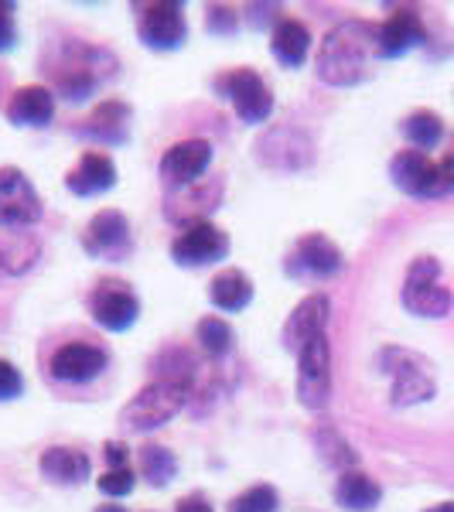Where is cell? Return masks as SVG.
I'll return each mask as SVG.
<instances>
[{
	"label": "cell",
	"mask_w": 454,
	"mask_h": 512,
	"mask_svg": "<svg viewBox=\"0 0 454 512\" xmlns=\"http://www.w3.org/2000/svg\"><path fill=\"white\" fill-rule=\"evenodd\" d=\"M96 512H127V509H123V506H99Z\"/></svg>",
	"instance_id": "60d3db41"
},
{
	"label": "cell",
	"mask_w": 454,
	"mask_h": 512,
	"mask_svg": "<svg viewBox=\"0 0 454 512\" xmlns=\"http://www.w3.org/2000/svg\"><path fill=\"white\" fill-rule=\"evenodd\" d=\"M185 400H188V386L168 383V379H154V383H147L144 390L120 410V427L134 434L158 431V427H164L181 407H185Z\"/></svg>",
	"instance_id": "277c9868"
},
{
	"label": "cell",
	"mask_w": 454,
	"mask_h": 512,
	"mask_svg": "<svg viewBox=\"0 0 454 512\" xmlns=\"http://www.w3.org/2000/svg\"><path fill=\"white\" fill-rule=\"evenodd\" d=\"M178 512H212V506L202 492H192V495H185V499H178Z\"/></svg>",
	"instance_id": "f35d334b"
},
{
	"label": "cell",
	"mask_w": 454,
	"mask_h": 512,
	"mask_svg": "<svg viewBox=\"0 0 454 512\" xmlns=\"http://www.w3.org/2000/svg\"><path fill=\"white\" fill-rule=\"evenodd\" d=\"M219 198H222L219 181H195V185H188V188L168 192V209H164V216L185 229V226H192V222H205V216H209L212 209H219Z\"/></svg>",
	"instance_id": "ffe728a7"
},
{
	"label": "cell",
	"mask_w": 454,
	"mask_h": 512,
	"mask_svg": "<svg viewBox=\"0 0 454 512\" xmlns=\"http://www.w3.org/2000/svg\"><path fill=\"white\" fill-rule=\"evenodd\" d=\"M113 76H117V59H113L110 52L79 45V48H72L59 62V69H55V89H59V96H65L69 103H86V99Z\"/></svg>",
	"instance_id": "7a4b0ae2"
},
{
	"label": "cell",
	"mask_w": 454,
	"mask_h": 512,
	"mask_svg": "<svg viewBox=\"0 0 454 512\" xmlns=\"http://www.w3.org/2000/svg\"><path fill=\"white\" fill-rule=\"evenodd\" d=\"M41 243L24 229H0V280L21 277L35 267Z\"/></svg>",
	"instance_id": "cb8c5ba5"
},
{
	"label": "cell",
	"mask_w": 454,
	"mask_h": 512,
	"mask_svg": "<svg viewBox=\"0 0 454 512\" xmlns=\"http://www.w3.org/2000/svg\"><path fill=\"white\" fill-rule=\"evenodd\" d=\"M448 158H454V140H451V151H448Z\"/></svg>",
	"instance_id": "b9f144b4"
},
{
	"label": "cell",
	"mask_w": 454,
	"mask_h": 512,
	"mask_svg": "<svg viewBox=\"0 0 454 512\" xmlns=\"http://www.w3.org/2000/svg\"><path fill=\"white\" fill-rule=\"evenodd\" d=\"M18 41V24H14V4L0 0V55L11 52Z\"/></svg>",
	"instance_id": "8d00e7d4"
},
{
	"label": "cell",
	"mask_w": 454,
	"mask_h": 512,
	"mask_svg": "<svg viewBox=\"0 0 454 512\" xmlns=\"http://www.w3.org/2000/svg\"><path fill=\"white\" fill-rule=\"evenodd\" d=\"M205 24H209L212 35H233V31L239 28V14L233 11V7L219 4V7H209V18H205Z\"/></svg>",
	"instance_id": "d590c367"
},
{
	"label": "cell",
	"mask_w": 454,
	"mask_h": 512,
	"mask_svg": "<svg viewBox=\"0 0 454 512\" xmlns=\"http://www.w3.org/2000/svg\"><path fill=\"white\" fill-rule=\"evenodd\" d=\"M212 164V144L202 137H188L178 140L164 151L158 175L168 185V192H178V188H188L195 181H202V175L209 171Z\"/></svg>",
	"instance_id": "5bb4252c"
},
{
	"label": "cell",
	"mask_w": 454,
	"mask_h": 512,
	"mask_svg": "<svg viewBox=\"0 0 454 512\" xmlns=\"http://www.w3.org/2000/svg\"><path fill=\"white\" fill-rule=\"evenodd\" d=\"M403 137L410 140V147L414 151H434L437 144L444 140V123L441 117H437L434 110H417V113H410L407 120H403Z\"/></svg>",
	"instance_id": "f546056e"
},
{
	"label": "cell",
	"mask_w": 454,
	"mask_h": 512,
	"mask_svg": "<svg viewBox=\"0 0 454 512\" xmlns=\"http://www.w3.org/2000/svg\"><path fill=\"white\" fill-rule=\"evenodd\" d=\"M277 506L280 495L274 485H253V489H246L229 502V512H277Z\"/></svg>",
	"instance_id": "d6a6232c"
},
{
	"label": "cell",
	"mask_w": 454,
	"mask_h": 512,
	"mask_svg": "<svg viewBox=\"0 0 454 512\" xmlns=\"http://www.w3.org/2000/svg\"><path fill=\"white\" fill-rule=\"evenodd\" d=\"M96 485H99V492L110 495V499H123V495H130L137 485L134 468H106Z\"/></svg>",
	"instance_id": "836d02e7"
},
{
	"label": "cell",
	"mask_w": 454,
	"mask_h": 512,
	"mask_svg": "<svg viewBox=\"0 0 454 512\" xmlns=\"http://www.w3.org/2000/svg\"><path fill=\"white\" fill-rule=\"evenodd\" d=\"M379 59V28L369 21H342L318 48V79L328 86H359L369 79V65Z\"/></svg>",
	"instance_id": "6da1fadb"
},
{
	"label": "cell",
	"mask_w": 454,
	"mask_h": 512,
	"mask_svg": "<svg viewBox=\"0 0 454 512\" xmlns=\"http://www.w3.org/2000/svg\"><path fill=\"white\" fill-rule=\"evenodd\" d=\"M297 400L308 410H325L332 400V345L318 335L297 352Z\"/></svg>",
	"instance_id": "ba28073f"
},
{
	"label": "cell",
	"mask_w": 454,
	"mask_h": 512,
	"mask_svg": "<svg viewBox=\"0 0 454 512\" xmlns=\"http://www.w3.org/2000/svg\"><path fill=\"white\" fill-rule=\"evenodd\" d=\"M342 250L325 233H308L284 256V270L291 280H328L342 270Z\"/></svg>",
	"instance_id": "8fae6325"
},
{
	"label": "cell",
	"mask_w": 454,
	"mask_h": 512,
	"mask_svg": "<svg viewBox=\"0 0 454 512\" xmlns=\"http://www.w3.org/2000/svg\"><path fill=\"white\" fill-rule=\"evenodd\" d=\"M379 373L390 376V403L393 407H414V403H427L437 393L434 373L427 359L407 349H383L376 359Z\"/></svg>",
	"instance_id": "3957f363"
},
{
	"label": "cell",
	"mask_w": 454,
	"mask_h": 512,
	"mask_svg": "<svg viewBox=\"0 0 454 512\" xmlns=\"http://www.w3.org/2000/svg\"><path fill=\"white\" fill-rule=\"evenodd\" d=\"M328 311H332V301H328L325 294L304 297V301L291 311V318H287V325H284V345H287V352L297 355L308 342H315L318 335H325Z\"/></svg>",
	"instance_id": "d6986e66"
},
{
	"label": "cell",
	"mask_w": 454,
	"mask_h": 512,
	"mask_svg": "<svg viewBox=\"0 0 454 512\" xmlns=\"http://www.w3.org/2000/svg\"><path fill=\"white\" fill-rule=\"evenodd\" d=\"M4 117L14 127H48L55 117V93L48 86H21L7 99Z\"/></svg>",
	"instance_id": "603a6c76"
},
{
	"label": "cell",
	"mask_w": 454,
	"mask_h": 512,
	"mask_svg": "<svg viewBox=\"0 0 454 512\" xmlns=\"http://www.w3.org/2000/svg\"><path fill=\"white\" fill-rule=\"evenodd\" d=\"M82 250L93 260L106 263H123L134 253V236H130V222L117 209H103L89 219V226L82 229Z\"/></svg>",
	"instance_id": "30bf717a"
},
{
	"label": "cell",
	"mask_w": 454,
	"mask_h": 512,
	"mask_svg": "<svg viewBox=\"0 0 454 512\" xmlns=\"http://www.w3.org/2000/svg\"><path fill=\"white\" fill-rule=\"evenodd\" d=\"M318 448H321V458L328 461V465H335V468H342V472H352L356 468V451L349 448V444L338 437L332 427H325V431H318Z\"/></svg>",
	"instance_id": "1f68e13d"
},
{
	"label": "cell",
	"mask_w": 454,
	"mask_h": 512,
	"mask_svg": "<svg viewBox=\"0 0 454 512\" xmlns=\"http://www.w3.org/2000/svg\"><path fill=\"white\" fill-rule=\"evenodd\" d=\"M103 458H106V468H130L127 444H120V441H106Z\"/></svg>",
	"instance_id": "74e56055"
},
{
	"label": "cell",
	"mask_w": 454,
	"mask_h": 512,
	"mask_svg": "<svg viewBox=\"0 0 454 512\" xmlns=\"http://www.w3.org/2000/svg\"><path fill=\"white\" fill-rule=\"evenodd\" d=\"M106 366H110L106 349H99L93 342H65L62 349H55L52 362H48V373H52V379H59V383L82 386L103 376Z\"/></svg>",
	"instance_id": "e0dca14e"
},
{
	"label": "cell",
	"mask_w": 454,
	"mask_h": 512,
	"mask_svg": "<svg viewBox=\"0 0 454 512\" xmlns=\"http://www.w3.org/2000/svg\"><path fill=\"white\" fill-rule=\"evenodd\" d=\"M45 212L38 188L21 168H0V229H28Z\"/></svg>",
	"instance_id": "9c48e42d"
},
{
	"label": "cell",
	"mask_w": 454,
	"mask_h": 512,
	"mask_svg": "<svg viewBox=\"0 0 454 512\" xmlns=\"http://www.w3.org/2000/svg\"><path fill=\"white\" fill-rule=\"evenodd\" d=\"M383 499V489L369 478L366 472L352 468V472H342L335 482V502L349 512H373Z\"/></svg>",
	"instance_id": "4316f807"
},
{
	"label": "cell",
	"mask_w": 454,
	"mask_h": 512,
	"mask_svg": "<svg viewBox=\"0 0 454 512\" xmlns=\"http://www.w3.org/2000/svg\"><path fill=\"white\" fill-rule=\"evenodd\" d=\"M427 512H454V502H444V506H434V509H427Z\"/></svg>",
	"instance_id": "ab89813d"
},
{
	"label": "cell",
	"mask_w": 454,
	"mask_h": 512,
	"mask_svg": "<svg viewBox=\"0 0 454 512\" xmlns=\"http://www.w3.org/2000/svg\"><path fill=\"white\" fill-rule=\"evenodd\" d=\"M113 185H117V164L103 151H86L76 168L65 175V188L79 198L103 195V192H110Z\"/></svg>",
	"instance_id": "44dd1931"
},
{
	"label": "cell",
	"mask_w": 454,
	"mask_h": 512,
	"mask_svg": "<svg viewBox=\"0 0 454 512\" xmlns=\"http://www.w3.org/2000/svg\"><path fill=\"white\" fill-rule=\"evenodd\" d=\"M89 315L103 332H127L140 318V297L127 280H99L89 294Z\"/></svg>",
	"instance_id": "7c38bea8"
},
{
	"label": "cell",
	"mask_w": 454,
	"mask_h": 512,
	"mask_svg": "<svg viewBox=\"0 0 454 512\" xmlns=\"http://www.w3.org/2000/svg\"><path fill=\"white\" fill-rule=\"evenodd\" d=\"M21 393H24V379L18 373V366L7 362V359H0V403L18 400Z\"/></svg>",
	"instance_id": "e575fe53"
},
{
	"label": "cell",
	"mask_w": 454,
	"mask_h": 512,
	"mask_svg": "<svg viewBox=\"0 0 454 512\" xmlns=\"http://www.w3.org/2000/svg\"><path fill=\"white\" fill-rule=\"evenodd\" d=\"M137 38L144 41L151 52H175L181 41L188 38L185 11L175 0H164V4H147L137 18Z\"/></svg>",
	"instance_id": "9a60e30c"
},
{
	"label": "cell",
	"mask_w": 454,
	"mask_h": 512,
	"mask_svg": "<svg viewBox=\"0 0 454 512\" xmlns=\"http://www.w3.org/2000/svg\"><path fill=\"white\" fill-rule=\"evenodd\" d=\"M400 301L417 318H444L451 311V291L441 280V263L434 256H417L403 280Z\"/></svg>",
	"instance_id": "8992f818"
},
{
	"label": "cell",
	"mask_w": 454,
	"mask_h": 512,
	"mask_svg": "<svg viewBox=\"0 0 454 512\" xmlns=\"http://www.w3.org/2000/svg\"><path fill=\"white\" fill-rule=\"evenodd\" d=\"M229 256V236L222 233L216 222H192L171 239V260L178 267H209Z\"/></svg>",
	"instance_id": "4fadbf2b"
},
{
	"label": "cell",
	"mask_w": 454,
	"mask_h": 512,
	"mask_svg": "<svg viewBox=\"0 0 454 512\" xmlns=\"http://www.w3.org/2000/svg\"><path fill=\"white\" fill-rule=\"evenodd\" d=\"M195 342L202 345V352H209L212 359H222V355L233 352L236 335H233V328H229L226 318L209 315V318H202L195 325Z\"/></svg>",
	"instance_id": "4dcf8cb0"
},
{
	"label": "cell",
	"mask_w": 454,
	"mask_h": 512,
	"mask_svg": "<svg viewBox=\"0 0 454 512\" xmlns=\"http://www.w3.org/2000/svg\"><path fill=\"white\" fill-rule=\"evenodd\" d=\"M137 472H140V478H147V485L164 489V485H171L178 475L175 451L161 448V444H144V448L137 451Z\"/></svg>",
	"instance_id": "f1b7e54d"
},
{
	"label": "cell",
	"mask_w": 454,
	"mask_h": 512,
	"mask_svg": "<svg viewBox=\"0 0 454 512\" xmlns=\"http://www.w3.org/2000/svg\"><path fill=\"white\" fill-rule=\"evenodd\" d=\"M390 178L400 192L414 198H441L454 192V158L444 154L441 161H431L420 151H400L390 161Z\"/></svg>",
	"instance_id": "5b68a950"
},
{
	"label": "cell",
	"mask_w": 454,
	"mask_h": 512,
	"mask_svg": "<svg viewBox=\"0 0 454 512\" xmlns=\"http://www.w3.org/2000/svg\"><path fill=\"white\" fill-rule=\"evenodd\" d=\"M427 31L414 7H396V11L379 24V59H400L424 45Z\"/></svg>",
	"instance_id": "ac0fdd59"
},
{
	"label": "cell",
	"mask_w": 454,
	"mask_h": 512,
	"mask_svg": "<svg viewBox=\"0 0 454 512\" xmlns=\"http://www.w3.org/2000/svg\"><path fill=\"white\" fill-rule=\"evenodd\" d=\"M79 134L86 140H96V144H106V147H117V144H127L130 137V106L123 99H106L99 103L86 120H82Z\"/></svg>",
	"instance_id": "7402d4cb"
},
{
	"label": "cell",
	"mask_w": 454,
	"mask_h": 512,
	"mask_svg": "<svg viewBox=\"0 0 454 512\" xmlns=\"http://www.w3.org/2000/svg\"><path fill=\"white\" fill-rule=\"evenodd\" d=\"M38 468L41 475L48 478V482L55 485H82L93 472V465H89V458L76 448H48L41 451L38 458Z\"/></svg>",
	"instance_id": "484cf974"
},
{
	"label": "cell",
	"mask_w": 454,
	"mask_h": 512,
	"mask_svg": "<svg viewBox=\"0 0 454 512\" xmlns=\"http://www.w3.org/2000/svg\"><path fill=\"white\" fill-rule=\"evenodd\" d=\"M216 93L222 99H229L236 110V117L243 123H250V127H260V123L270 120V113H274V93H270V86L263 82V76L257 69H233L226 72V76L216 79Z\"/></svg>",
	"instance_id": "52a82bcc"
},
{
	"label": "cell",
	"mask_w": 454,
	"mask_h": 512,
	"mask_svg": "<svg viewBox=\"0 0 454 512\" xmlns=\"http://www.w3.org/2000/svg\"><path fill=\"white\" fill-rule=\"evenodd\" d=\"M209 301L216 304L219 311H226V315L243 311L246 304L253 301V280L246 277L243 270H222L209 284Z\"/></svg>",
	"instance_id": "83f0119b"
},
{
	"label": "cell",
	"mask_w": 454,
	"mask_h": 512,
	"mask_svg": "<svg viewBox=\"0 0 454 512\" xmlns=\"http://www.w3.org/2000/svg\"><path fill=\"white\" fill-rule=\"evenodd\" d=\"M257 161L274 171H301L315 161V144L304 130L280 127L257 140Z\"/></svg>",
	"instance_id": "2e32d148"
},
{
	"label": "cell",
	"mask_w": 454,
	"mask_h": 512,
	"mask_svg": "<svg viewBox=\"0 0 454 512\" xmlns=\"http://www.w3.org/2000/svg\"><path fill=\"white\" fill-rule=\"evenodd\" d=\"M270 48H274V59L287 69H301L304 59L311 52V31L308 24L297 18H280L274 24V35H270Z\"/></svg>",
	"instance_id": "d4e9b609"
}]
</instances>
